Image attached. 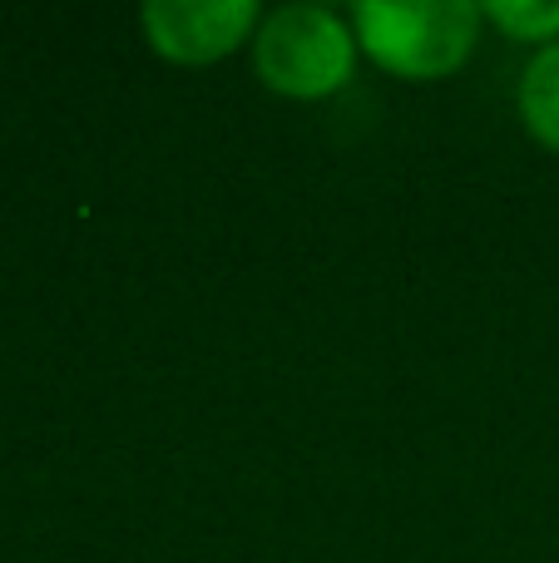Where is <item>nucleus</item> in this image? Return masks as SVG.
Masks as SVG:
<instances>
[{
    "instance_id": "f257e3e1",
    "label": "nucleus",
    "mask_w": 559,
    "mask_h": 563,
    "mask_svg": "<svg viewBox=\"0 0 559 563\" xmlns=\"http://www.w3.org/2000/svg\"><path fill=\"white\" fill-rule=\"evenodd\" d=\"M357 45L396 79H446L481 40V5L471 0H362L352 5Z\"/></svg>"
},
{
    "instance_id": "f03ea898",
    "label": "nucleus",
    "mask_w": 559,
    "mask_h": 563,
    "mask_svg": "<svg viewBox=\"0 0 559 563\" xmlns=\"http://www.w3.org/2000/svg\"><path fill=\"white\" fill-rule=\"evenodd\" d=\"M253 65L287 99H327L352 79L357 30L327 5H283L257 25Z\"/></svg>"
},
{
    "instance_id": "7ed1b4c3",
    "label": "nucleus",
    "mask_w": 559,
    "mask_h": 563,
    "mask_svg": "<svg viewBox=\"0 0 559 563\" xmlns=\"http://www.w3.org/2000/svg\"><path fill=\"white\" fill-rule=\"evenodd\" d=\"M257 20L253 0H149L139 25L154 55L174 65H213L253 40Z\"/></svg>"
},
{
    "instance_id": "20e7f679",
    "label": "nucleus",
    "mask_w": 559,
    "mask_h": 563,
    "mask_svg": "<svg viewBox=\"0 0 559 563\" xmlns=\"http://www.w3.org/2000/svg\"><path fill=\"white\" fill-rule=\"evenodd\" d=\"M520 119L545 148L559 154V45H545L540 55L525 65L520 89H515Z\"/></svg>"
},
{
    "instance_id": "39448f33",
    "label": "nucleus",
    "mask_w": 559,
    "mask_h": 563,
    "mask_svg": "<svg viewBox=\"0 0 559 563\" xmlns=\"http://www.w3.org/2000/svg\"><path fill=\"white\" fill-rule=\"evenodd\" d=\"M481 20H491L511 40H550V45H559V0H491V5H481Z\"/></svg>"
}]
</instances>
